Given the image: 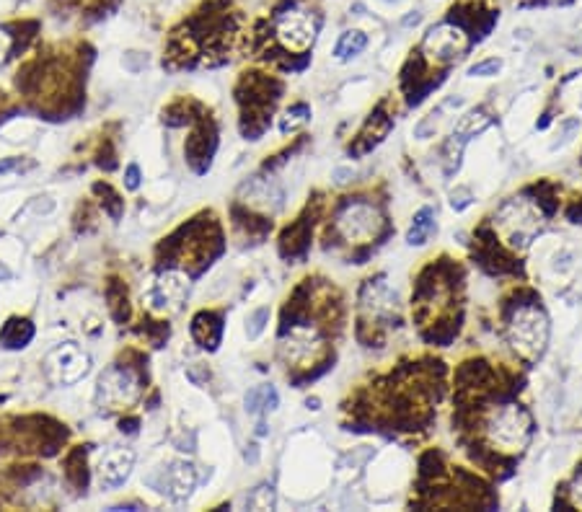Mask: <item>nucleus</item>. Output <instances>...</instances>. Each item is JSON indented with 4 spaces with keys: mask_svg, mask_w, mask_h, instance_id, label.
<instances>
[{
    "mask_svg": "<svg viewBox=\"0 0 582 512\" xmlns=\"http://www.w3.org/2000/svg\"><path fill=\"white\" fill-rule=\"evenodd\" d=\"M484 435L492 448L507 450V453L523 450L531 440V417L518 404L500 406L484 422Z\"/></svg>",
    "mask_w": 582,
    "mask_h": 512,
    "instance_id": "nucleus-1",
    "label": "nucleus"
},
{
    "mask_svg": "<svg viewBox=\"0 0 582 512\" xmlns=\"http://www.w3.org/2000/svg\"><path fill=\"white\" fill-rule=\"evenodd\" d=\"M507 334L515 350L523 357H539L549 342V319L541 306L523 303L515 308L513 319L507 324Z\"/></svg>",
    "mask_w": 582,
    "mask_h": 512,
    "instance_id": "nucleus-2",
    "label": "nucleus"
},
{
    "mask_svg": "<svg viewBox=\"0 0 582 512\" xmlns=\"http://www.w3.org/2000/svg\"><path fill=\"white\" fill-rule=\"evenodd\" d=\"M495 228L513 249H526L541 228V213L528 200H510L500 207Z\"/></svg>",
    "mask_w": 582,
    "mask_h": 512,
    "instance_id": "nucleus-3",
    "label": "nucleus"
},
{
    "mask_svg": "<svg viewBox=\"0 0 582 512\" xmlns=\"http://www.w3.org/2000/svg\"><path fill=\"white\" fill-rule=\"evenodd\" d=\"M337 231L347 244H368L383 231L381 210L368 202H350L337 215Z\"/></svg>",
    "mask_w": 582,
    "mask_h": 512,
    "instance_id": "nucleus-4",
    "label": "nucleus"
},
{
    "mask_svg": "<svg viewBox=\"0 0 582 512\" xmlns=\"http://www.w3.org/2000/svg\"><path fill=\"white\" fill-rule=\"evenodd\" d=\"M466 47H469V37L456 24L432 26L430 32L425 34V42H422V52L438 65L456 63L458 57L466 52Z\"/></svg>",
    "mask_w": 582,
    "mask_h": 512,
    "instance_id": "nucleus-5",
    "label": "nucleus"
},
{
    "mask_svg": "<svg viewBox=\"0 0 582 512\" xmlns=\"http://www.w3.org/2000/svg\"><path fill=\"white\" fill-rule=\"evenodd\" d=\"M277 39H280L288 50L303 52L308 50L319 32V21L313 19V13L303 11V8H290V11L277 16Z\"/></svg>",
    "mask_w": 582,
    "mask_h": 512,
    "instance_id": "nucleus-6",
    "label": "nucleus"
},
{
    "mask_svg": "<svg viewBox=\"0 0 582 512\" xmlns=\"http://www.w3.org/2000/svg\"><path fill=\"white\" fill-rule=\"evenodd\" d=\"M47 370H50V375L57 383L70 386V383L81 381L83 375H88V370H91V357L81 347H76V344H63L55 352H50V357H47Z\"/></svg>",
    "mask_w": 582,
    "mask_h": 512,
    "instance_id": "nucleus-7",
    "label": "nucleus"
},
{
    "mask_svg": "<svg viewBox=\"0 0 582 512\" xmlns=\"http://www.w3.org/2000/svg\"><path fill=\"white\" fill-rule=\"evenodd\" d=\"M101 396L109 404H130L138 396V378L130 370L114 368L101 378Z\"/></svg>",
    "mask_w": 582,
    "mask_h": 512,
    "instance_id": "nucleus-8",
    "label": "nucleus"
},
{
    "mask_svg": "<svg viewBox=\"0 0 582 512\" xmlns=\"http://www.w3.org/2000/svg\"><path fill=\"white\" fill-rule=\"evenodd\" d=\"M132 463H135V456H132L130 450H112L104 461H101L99 466V479L104 487L109 489H117L122 487L127 481V476H130L132 471Z\"/></svg>",
    "mask_w": 582,
    "mask_h": 512,
    "instance_id": "nucleus-9",
    "label": "nucleus"
},
{
    "mask_svg": "<svg viewBox=\"0 0 582 512\" xmlns=\"http://www.w3.org/2000/svg\"><path fill=\"white\" fill-rule=\"evenodd\" d=\"M189 285L184 282V277L179 275H166V280H161L156 285V290L151 293V300H156L153 306L156 308H179V303L187 295Z\"/></svg>",
    "mask_w": 582,
    "mask_h": 512,
    "instance_id": "nucleus-10",
    "label": "nucleus"
},
{
    "mask_svg": "<svg viewBox=\"0 0 582 512\" xmlns=\"http://www.w3.org/2000/svg\"><path fill=\"white\" fill-rule=\"evenodd\" d=\"M432 231H435V213H432L430 207H422L420 213L414 215L412 228H409L407 233V241L412 246H422L427 244V238L432 236Z\"/></svg>",
    "mask_w": 582,
    "mask_h": 512,
    "instance_id": "nucleus-11",
    "label": "nucleus"
},
{
    "mask_svg": "<svg viewBox=\"0 0 582 512\" xmlns=\"http://www.w3.org/2000/svg\"><path fill=\"white\" fill-rule=\"evenodd\" d=\"M489 122H492V119L487 117V112L474 109V112H469L466 117H461V122L456 125V135L461 140H469V138H474V135H479V132L487 130Z\"/></svg>",
    "mask_w": 582,
    "mask_h": 512,
    "instance_id": "nucleus-12",
    "label": "nucleus"
},
{
    "mask_svg": "<svg viewBox=\"0 0 582 512\" xmlns=\"http://www.w3.org/2000/svg\"><path fill=\"white\" fill-rule=\"evenodd\" d=\"M365 47H368V37H365L363 32H347V34H342V39H339L334 55H337L339 60H350V57L360 55Z\"/></svg>",
    "mask_w": 582,
    "mask_h": 512,
    "instance_id": "nucleus-13",
    "label": "nucleus"
},
{
    "mask_svg": "<svg viewBox=\"0 0 582 512\" xmlns=\"http://www.w3.org/2000/svg\"><path fill=\"white\" fill-rule=\"evenodd\" d=\"M194 487V471L189 463H176L174 469H171V489L174 494L182 500V497H189Z\"/></svg>",
    "mask_w": 582,
    "mask_h": 512,
    "instance_id": "nucleus-14",
    "label": "nucleus"
},
{
    "mask_svg": "<svg viewBox=\"0 0 582 512\" xmlns=\"http://www.w3.org/2000/svg\"><path fill=\"white\" fill-rule=\"evenodd\" d=\"M308 117H311V109H308L306 104H298V107L290 109V112L285 114V119H282V132L295 130L298 125H306Z\"/></svg>",
    "mask_w": 582,
    "mask_h": 512,
    "instance_id": "nucleus-15",
    "label": "nucleus"
},
{
    "mask_svg": "<svg viewBox=\"0 0 582 512\" xmlns=\"http://www.w3.org/2000/svg\"><path fill=\"white\" fill-rule=\"evenodd\" d=\"M267 321H270V308H259L257 313H251L249 326H246V334H249V339H257L259 334L264 331V326H267Z\"/></svg>",
    "mask_w": 582,
    "mask_h": 512,
    "instance_id": "nucleus-16",
    "label": "nucleus"
},
{
    "mask_svg": "<svg viewBox=\"0 0 582 512\" xmlns=\"http://www.w3.org/2000/svg\"><path fill=\"white\" fill-rule=\"evenodd\" d=\"M500 68H502L500 60H484V63L471 65L469 75H474V78H489V75L500 73Z\"/></svg>",
    "mask_w": 582,
    "mask_h": 512,
    "instance_id": "nucleus-17",
    "label": "nucleus"
},
{
    "mask_svg": "<svg viewBox=\"0 0 582 512\" xmlns=\"http://www.w3.org/2000/svg\"><path fill=\"white\" fill-rule=\"evenodd\" d=\"M275 505V497H272V487H259L257 489V497H251L249 500V507H262V510H267V507Z\"/></svg>",
    "mask_w": 582,
    "mask_h": 512,
    "instance_id": "nucleus-18",
    "label": "nucleus"
},
{
    "mask_svg": "<svg viewBox=\"0 0 582 512\" xmlns=\"http://www.w3.org/2000/svg\"><path fill=\"white\" fill-rule=\"evenodd\" d=\"M570 500H572V505L580 507V510H582V471L575 476V481H572Z\"/></svg>",
    "mask_w": 582,
    "mask_h": 512,
    "instance_id": "nucleus-19",
    "label": "nucleus"
},
{
    "mask_svg": "<svg viewBox=\"0 0 582 512\" xmlns=\"http://www.w3.org/2000/svg\"><path fill=\"white\" fill-rule=\"evenodd\" d=\"M138 184H140L138 166H130V169H127V189H138Z\"/></svg>",
    "mask_w": 582,
    "mask_h": 512,
    "instance_id": "nucleus-20",
    "label": "nucleus"
},
{
    "mask_svg": "<svg viewBox=\"0 0 582 512\" xmlns=\"http://www.w3.org/2000/svg\"><path fill=\"white\" fill-rule=\"evenodd\" d=\"M8 50V37L3 32H0V60H3V52Z\"/></svg>",
    "mask_w": 582,
    "mask_h": 512,
    "instance_id": "nucleus-21",
    "label": "nucleus"
}]
</instances>
